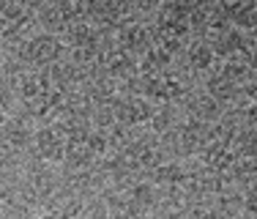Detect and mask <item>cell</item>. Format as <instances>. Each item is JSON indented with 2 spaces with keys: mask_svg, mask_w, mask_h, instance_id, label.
Here are the masks:
<instances>
[{
  "mask_svg": "<svg viewBox=\"0 0 257 219\" xmlns=\"http://www.w3.org/2000/svg\"><path fill=\"white\" fill-rule=\"evenodd\" d=\"M36 148H39V156H44V159H60L63 156V137L58 129L47 126L36 135Z\"/></svg>",
  "mask_w": 257,
  "mask_h": 219,
  "instance_id": "cell-2",
  "label": "cell"
},
{
  "mask_svg": "<svg viewBox=\"0 0 257 219\" xmlns=\"http://www.w3.org/2000/svg\"><path fill=\"white\" fill-rule=\"evenodd\" d=\"M3 121H6V115H3V113H0V126H3Z\"/></svg>",
  "mask_w": 257,
  "mask_h": 219,
  "instance_id": "cell-4",
  "label": "cell"
},
{
  "mask_svg": "<svg viewBox=\"0 0 257 219\" xmlns=\"http://www.w3.org/2000/svg\"><path fill=\"white\" fill-rule=\"evenodd\" d=\"M30 126L25 124L22 118H6L3 121V126H0V145L3 148H9V151H20V148H25V145L30 143Z\"/></svg>",
  "mask_w": 257,
  "mask_h": 219,
  "instance_id": "cell-1",
  "label": "cell"
},
{
  "mask_svg": "<svg viewBox=\"0 0 257 219\" xmlns=\"http://www.w3.org/2000/svg\"><path fill=\"white\" fill-rule=\"evenodd\" d=\"M0 30H3V17H0Z\"/></svg>",
  "mask_w": 257,
  "mask_h": 219,
  "instance_id": "cell-5",
  "label": "cell"
},
{
  "mask_svg": "<svg viewBox=\"0 0 257 219\" xmlns=\"http://www.w3.org/2000/svg\"><path fill=\"white\" fill-rule=\"evenodd\" d=\"M58 52H60L58 41H52L50 36H39V39L30 41V47H28V55H25V58L30 60V63L44 66V63H50L52 58H58Z\"/></svg>",
  "mask_w": 257,
  "mask_h": 219,
  "instance_id": "cell-3",
  "label": "cell"
},
{
  "mask_svg": "<svg viewBox=\"0 0 257 219\" xmlns=\"http://www.w3.org/2000/svg\"><path fill=\"white\" fill-rule=\"evenodd\" d=\"M0 219H3V216H0Z\"/></svg>",
  "mask_w": 257,
  "mask_h": 219,
  "instance_id": "cell-6",
  "label": "cell"
}]
</instances>
